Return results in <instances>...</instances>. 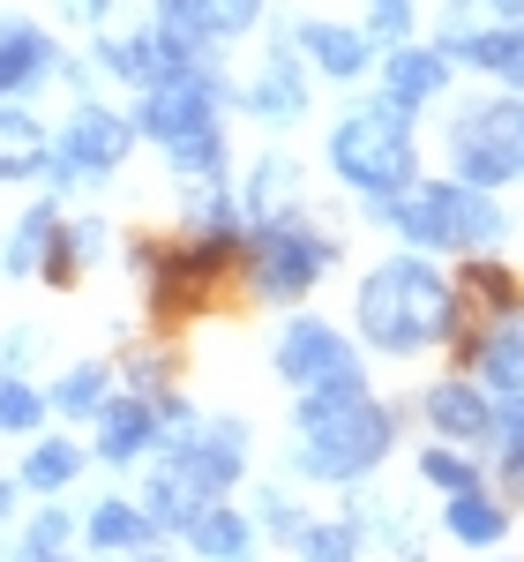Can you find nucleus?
Segmentation results:
<instances>
[{"label": "nucleus", "instance_id": "nucleus-1", "mask_svg": "<svg viewBox=\"0 0 524 562\" xmlns=\"http://www.w3.org/2000/svg\"><path fill=\"white\" fill-rule=\"evenodd\" d=\"M285 473L293 487H367V480L383 473L397 458V442L412 428V405H397L383 390L367 383V368L360 375H338V383H315L293 397V413H285Z\"/></svg>", "mask_w": 524, "mask_h": 562}, {"label": "nucleus", "instance_id": "nucleus-2", "mask_svg": "<svg viewBox=\"0 0 524 562\" xmlns=\"http://www.w3.org/2000/svg\"><path fill=\"white\" fill-rule=\"evenodd\" d=\"M449 307H457L449 262L420 256V248H390L383 262H367L360 285H352V346L390 360V368H412V360L442 352Z\"/></svg>", "mask_w": 524, "mask_h": 562}, {"label": "nucleus", "instance_id": "nucleus-3", "mask_svg": "<svg viewBox=\"0 0 524 562\" xmlns=\"http://www.w3.org/2000/svg\"><path fill=\"white\" fill-rule=\"evenodd\" d=\"M360 217H367L375 233H390L397 248H420V256H442V262L502 256V248H510V233H517V217H510V203H502V195L465 188V180H449V173L412 180L405 195L367 203Z\"/></svg>", "mask_w": 524, "mask_h": 562}, {"label": "nucleus", "instance_id": "nucleus-4", "mask_svg": "<svg viewBox=\"0 0 524 562\" xmlns=\"http://www.w3.org/2000/svg\"><path fill=\"white\" fill-rule=\"evenodd\" d=\"M338 262H345V233H338V225H322L315 211H285V217H255V225L240 233L232 285H240V301L293 315V307H307L322 293V278H330Z\"/></svg>", "mask_w": 524, "mask_h": 562}, {"label": "nucleus", "instance_id": "nucleus-5", "mask_svg": "<svg viewBox=\"0 0 524 562\" xmlns=\"http://www.w3.org/2000/svg\"><path fill=\"white\" fill-rule=\"evenodd\" d=\"M322 173L338 180L360 211H367V203H390V195H405L412 180H428L420 121H405L397 105H383V98H360V105H345V113L330 121V135H322Z\"/></svg>", "mask_w": 524, "mask_h": 562}, {"label": "nucleus", "instance_id": "nucleus-6", "mask_svg": "<svg viewBox=\"0 0 524 562\" xmlns=\"http://www.w3.org/2000/svg\"><path fill=\"white\" fill-rule=\"evenodd\" d=\"M121 262H128L135 293H143V315L158 330H180V323H195L232 285L240 240H203V233H180V225L173 233H128Z\"/></svg>", "mask_w": 524, "mask_h": 562}, {"label": "nucleus", "instance_id": "nucleus-7", "mask_svg": "<svg viewBox=\"0 0 524 562\" xmlns=\"http://www.w3.org/2000/svg\"><path fill=\"white\" fill-rule=\"evenodd\" d=\"M442 173L487 188V195H510L524 188V98L517 90H480V98H457L442 113Z\"/></svg>", "mask_w": 524, "mask_h": 562}, {"label": "nucleus", "instance_id": "nucleus-8", "mask_svg": "<svg viewBox=\"0 0 524 562\" xmlns=\"http://www.w3.org/2000/svg\"><path fill=\"white\" fill-rule=\"evenodd\" d=\"M135 158V121L128 105H105V98H76L68 113H60V128H53V150H45V195H76V188H105V180H121Z\"/></svg>", "mask_w": 524, "mask_h": 562}, {"label": "nucleus", "instance_id": "nucleus-9", "mask_svg": "<svg viewBox=\"0 0 524 562\" xmlns=\"http://www.w3.org/2000/svg\"><path fill=\"white\" fill-rule=\"evenodd\" d=\"M225 113H232V76H225V60H195V68H180V76H166V83H150V90L128 98L135 143H150V150H173L187 135L225 128Z\"/></svg>", "mask_w": 524, "mask_h": 562}, {"label": "nucleus", "instance_id": "nucleus-10", "mask_svg": "<svg viewBox=\"0 0 524 562\" xmlns=\"http://www.w3.org/2000/svg\"><path fill=\"white\" fill-rule=\"evenodd\" d=\"M158 458H166L203 503H232V495L248 487V473H255V428H248L240 413H195V428L173 435Z\"/></svg>", "mask_w": 524, "mask_h": 562}, {"label": "nucleus", "instance_id": "nucleus-11", "mask_svg": "<svg viewBox=\"0 0 524 562\" xmlns=\"http://www.w3.org/2000/svg\"><path fill=\"white\" fill-rule=\"evenodd\" d=\"M83 53H90V68H98V83H121L128 98L150 90V83H166V76H180V68H195V60H225L210 45L166 31L158 15H150V23H113V31H98Z\"/></svg>", "mask_w": 524, "mask_h": 562}, {"label": "nucleus", "instance_id": "nucleus-12", "mask_svg": "<svg viewBox=\"0 0 524 562\" xmlns=\"http://www.w3.org/2000/svg\"><path fill=\"white\" fill-rule=\"evenodd\" d=\"M367 368V352L352 346V330H338L330 315H315V307H293V315H277V338H270V375L293 390H315V383H338V375H360Z\"/></svg>", "mask_w": 524, "mask_h": 562}, {"label": "nucleus", "instance_id": "nucleus-13", "mask_svg": "<svg viewBox=\"0 0 524 562\" xmlns=\"http://www.w3.org/2000/svg\"><path fill=\"white\" fill-rule=\"evenodd\" d=\"M232 113H248L255 128H300L315 113V76H307V60L293 53L285 31L262 45V60L232 83Z\"/></svg>", "mask_w": 524, "mask_h": 562}, {"label": "nucleus", "instance_id": "nucleus-14", "mask_svg": "<svg viewBox=\"0 0 524 562\" xmlns=\"http://www.w3.org/2000/svg\"><path fill=\"white\" fill-rule=\"evenodd\" d=\"M494 405H502V397H487L480 375H465V368H442L435 383L412 397V420L428 428V442L487 450V442H494Z\"/></svg>", "mask_w": 524, "mask_h": 562}, {"label": "nucleus", "instance_id": "nucleus-15", "mask_svg": "<svg viewBox=\"0 0 524 562\" xmlns=\"http://www.w3.org/2000/svg\"><path fill=\"white\" fill-rule=\"evenodd\" d=\"M90 465L98 473H143L158 450H166V428H158V397H135V390H113V405L83 428Z\"/></svg>", "mask_w": 524, "mask_h": 562}, {"label": "nucleus", "instance_id": "nucleus-16", "mask_svg": "<svg viewBox=\"0 0 524 562\" xmlns=\"http://www.w3.org/2000/svg\"><path fill=\"white\" fill-rule=\"evenodd\" d=\"M293 53L307 60V76L315 83H367L375 76V60H383V45L367 38V23H338V15H300L293 31Z\"/></svg>", "mask_w": 524, "mask_h": 562}, {"label": "nucleus", "instance_id": "nucleus-17", "mask_svg": "<svg viewBox=\"0 0 524 562\" xmlns=\"http://www.w3.org/2000/svg\"><path fill=\"white\" fill-rule=\"evenodd\" d=\"M375 83H383V90H375L383 105H397L405 121H428L442 98H449V83H457V60H449L435 38H428V45L412 38V45H390V53L375 60Z\"/></svg>", "mask_w": 524, "mask_h": 562}, {"label": "nucleus", "instance_id": "nucleus-18", "mask_svg": "<svg viewBox=\"0 0 524 562\" xmlns=\"http://www.w3.org/2000/svg\"><path fill=\"white\" fill-rule=\"evenodd\" d=\"M60 53L53 23L38 15H0V105H31L53 76H60Z\"/></svg>", "mask_w": 524, "mask_h": 562}, {"label": "nucleus", "instance_id": "nucleus-19", "mask_svg": "<svg viewBox=\"0 0 524 562\" xmlns=\"http://www.w3.org/2000/svg\"><path fill=\"white\" fill-rule=\"evenodd\" d=\"M15 487H23V503H60L76 480L90 473V442L76 428H45V435H31L23 450H15Z\"/></svg>", "mask_w": 524, "mask_h": 562}, {"label": "nucleus", "instance_id": "nucleus-20", "mask_svg": "<svg viewBox=\"0 0 524 562\" xmlns=\"http://www.w3.org/2000/svg\"><path fill=\"white\" fill-rule=\"evenodd\" d=\"M60 217H68V203L38 188L23 211L0 225V278H15V285H38V278H45V256H53V240H60Z\"/></svg>", "mask_w": 524, "mask_h": 562}, {"label": "nucleus", "instance_id": "nucleus-21", "mask_svg": "<svg viewBox=\"0 0 524 562\" xmlns=\"http://www.w3.org/2000/svg\"><path fill=\"white\" fill-rule=\"evenodd\" d=\"M113 390H121V368H113V352H83V360L53 368V383H45L53 428H76V435H83L90 420L113 405Z\"/></svg>", "mask_w": 524, "mask_h": 562}, {"label": "nucleus", "instance_id": "nucleus-22", "mask_svg": "<svg viewBox=\"0 0 524 562\" xmlns=\"http://www.w3.org/2000/svg\"><path fill=\"white\" fill-rule=\"evenodd\" d=\"M232 195H240L248 225H255V217L307 211V166L293 158V150H262V158H248V166L232 173Z\"/></svg>", "mask_w": 524, "mask_h": 562}, {"label": "nucleus", "instance_id": "nucleus-23", "mask_svg": "<svg viewBox=\"0 0 524 562\" xmlns=\"http://www.w3.org/2000/svg\"><path fill=\"white\" fill-rule=\"evenodd\" d=\"M113 256V217L105 211H68L60 217V240H53V256H45V293H76L98 262Z\"/></svg>", "mask_w": 524, "mask_h": 562}, {"label": "nucleus", "instance_id": "nucleus-24", "mask_svg": "<svg viewBox=\"0 0 524 562\" xmlns=\"http://www.w3.org/2000/svg\"><path fill=\"white\" fill-rule=\"evenodd\" d=\"M262 8H270V0H158L150 15H158L166 31H180V38L225 53L232 38H248V31L262 23Z\"/></svg>", "mask_w": 524, "mask_h": 562}, {"label": "nucleus", "instance_id": "nucleus-25", "mask_svg": "<svg viewBox=\"0 0 524 562\" xmlns=\"http://www.w3.org/2000/svg\"><path fill=\"white\" fill-rule=\"evenodd\" d=\"M158 540V525L143 518V503H135L128 487H113V495H98L83 510V555H105V562H128L135 548H150Z\"/></svg>", "mask_w": 524, "mask_h": 562}, {"label": "nucleus", "instance_id": "nucleus-26", "mask_svg": "<svg viewBox=\"0 0 524 562\" xmlns=\"http://www.w3.org/2000/svg\"><path fill=\"white\" fill-rule=\"evenodd\" d=\"M449 285H457V301L472 307V315H487V323L524 315V270L510 256H465L449 270Z\"/></svg>", "mask_w": 524, "mask_h": 562}, {"label": "nucleus", "instance_id": "nucleus-27", "mask_svg": "<svg viewBox=\"0 0 524 562\" xmlns=\"http://www.w3.org/2000/svg\"><path fill=\"white\" fill-rule=\"evenodd\" d=\"M180 548L195 562H255L262 532H255V518H248V503H203L195 525L180 532Z\"/></svg>", "mask_w": 524, "mask_h": 562}, {"label": "nucleus", "instance_id": "nucleus-28", "mask_svg": "<svg viewBox=\"0 0 524 562\" xmlns=\"http://www.w3.org/2000/svg\"><path fill=\"white\" fill-rule=\"evenodd\" d=\"M53 128L38 121V105H0V188H38Z\"/></svg>", "mask_w": 524, "mask_h": 562}, {"label": "nucleus", "instance_id": "nucleus-29", "mask_svg": "<svg viewBox=\"0 0 524 562\" xmlns=\"http://www.w3.org/2000/svg\"><path fill=\"white\" fill-rule=\"evenodd\" d=\"M510 525H517V510L494 495V480L472 495H442V540H457V548H502Z\"/></svg>", "mask_w": 524, "mask_h": 562}, {"label": "nucleus", "instance_id": "nucleus-30", "mask_svg": "<svg viewBox=\"0 0 524 562\" xmlns=\"http://www.w3.org/2000/svg\"><path fill=\"white\" fill-rule=\"evenodd\" d=\"M135 503H143V518L158 525V540H180L187 525H195V510H203V495L187 487V480L166 465V458H150L143 473H135V487H128Z\"/></svg>", "mask_w": 524, "mask_h": 562}, {"label": "nucleus", "instance_id": "nucleus-31", "mask_svg": "<svg viewBox=\"0 0 524 562\" xmlns=\"http://www.w3.org/2000/svg\"><path fill=\"white\" fill-rule=\"evenodd\" d=\"M465 375H480L487 397H524V315L487 323V338H480V352H472Z\"/></svg>", "mask_w": 524, "mask_h": 562}, {"label": "nucleus", "instance_id": "nucleus-32", "mask_svg": "<svg viewBox=\"0 0 524 562\" xmlns=\"http://www.w3.org/2000/svg\"><path fill=\"white\" fill-rule=\"evenodd\" d=\"M180 233H203V240H240L248 233V211L232 195V180H203V188H180Z\"/></svg>", "mask_w": 524, "mask_h": 562}, {"label": "nucleus", "instance_id": "nucleus-33", "mask_svg": "<svg viewBox=\"0 0 524 562\" xmlns=\"http://www.w3.org/2000/svg\"><path fill=\"white\" fill-rule=\"evenodd\" d=\"M248 518H255L262 540H277V548H300V532L315 525V510L300 503V487H285V480H255V495H248Z\"/></svg>", "mask_w": 524, "mask_h": 562}, {"label": "nucleus", "instance_id": "nucleus-34", "mask_svg": "<svg viewBox=\"0 0 524 562\" xmlns=\"http://www.w3.org/2000/svg\"><path fill=\"white\" fill-rule=\"evenodd\" d=\"M23 555H76L83 548V518L68 510V503H38V510H23L15 532H8Z\"/></svg>", "mask_w": 524, "mask_h": 562}, {"label": "nucleus", "instance_id": "nucleus-35", "mask_svg": "<svg viewBox=\"0 0 524 562\" xmlns=\"http://www.w3.org/2000/svg\"><path fill=\"white\" fill-rule=\"evenodd\" d=\"M412 473L428 480L435 495H472V487H487V480H494V465H480V450H457V442H428Z\"/></svg>", "mask_w": 524, "mask_h": 562}, {"label": "nucleus", "instance_id": "nucleus-36", "mask_svg": "<svg viewBox=\"0 0 524 562\" xmlns=\"http://www.w3.org/2000/svg\"><path fill=\"white\" fill-rule=\"evenodd\" d=\"M53 428V405H45V383L38 375H0V435L31 442V435Z\"/></svg>", "mask_w": 524, "mask_h": 562}, {"label": "nucleus", "instance_id": "nucleus-37", "mask_svg": "<svg viewBox=\"0 0 524 562\" xmlns=\"http://www.w3.org/2000/svg\"><path fill=\"white\" fill-rule=\"evenodd\" d=\"M113 368H121V390H135V397L180 390V352L173 346H128V352H113Z\"/></svg>", "mask_w": 524, "mask_h": 562}, {"label": "nucleus", "instance_id": "nucleus-38", "mask_svg": "<svg viewBox=\"0 0 524 562\" xmlns=\"http://www.w3.org/2000/svg\"><path fill=\"white\" fill-rule=\"evenodd\" d=\"M293 562H367V548H360V532H352L345 518H315V525L300 532Z\"/></svg>", "mask_w": 524, "mask_h": 562}, {"label": "nucleus", "instance_id": "nucleus-39", "mask_svg": "<svg viewBox=\"0 0 524 562\" xmlns=\"http://www.w3.org/2000/svg\"><path fill=\"white\" fill-rule=\"evenodd\" d=\"M360 23H367V38L383 45V53H390V45H412L420 38V0H367Z\"/></svg>", "mask_w": 524, "mask_h": 562}, {"label": "nucleus", "instance_id": "nucleus-40", "mask_svg": "<svg viewBox=\"0 0 524 562\" xmlns=\"http://www.w3.org/2000/svg\"><path fill=\"white\" fill-rule=\"evenodd\" d=\"M38 360H45L38 323H8V330H0V375H38Z\"/></svg>", "mask_w": 524, "mask_h": 562}, {"label": "nucleus", "instance_id": "nucleus-41", "mask_svg": "<svg viewBox=\"0 0 524 562\" xmlns=\"http://www.w3.org/2000/svg\"><path fill=\"white\" fill-rule=\"evenodd\" d=\"M60 15H68L76 31H90V38H98V31H113V15H121V0H60Z\"/></svg>", "mask_w": 524, "mask_h": 562}, {"label": "nucleus", "instance_id": "nucleus-42", "mask_svg": "<svg viewBox=\"0 0 524 562\" xmlns=\"http://www.w3.org/2000/svg\"><path fill=\"white\" fill-rule=\"evenodd\" d=\"M15 518H23V487H15V473L0 465V532H15Z\"/></svg>", "mask_w": 524, "mask_h": 562}, {"label": "nucleus", "instance_id": "nucleus-43", "mask_svg": "<svg viewBox=\"0 0 524 562\" xmlns=\"http://www.w3.org/2000/svg\"><path fill=\"white\" fill-rule=\"evenodd\" d=\"M128 562H180V555H173V540H150V548H135Z\"/></svg>", "mask_w": 524, "mask_h": 562}, {"label": "nucleus", "instance_id": "nucleus-44", "mask_svg": "<svg viewBox=\"0 0 524 562\" xmlns=\"http://www.w3.org/2000/svg\"><path fill=\"white\" fill-rule=\"evenodd\" d=\"M487 15L494 23H524V0H487Z\"/></svg>", "mask_w": 524, "mask_h": 562}, {"label": "nucleus", "instance_id": "nucleus-45", "mask_svg": "<svg viewBox=\"0 0 524 562\" xmlns=\"http://www.w3.org/2000/svg\"><path fill=\"white\" fill-rule=\"evenodd\" d=\"M502 90H517V98H524V45H517V68L502 76Z\"/></svg>", "mask_w": 524, "mask_h": 562}, {"label": "nucleus", "instance_id": "nucleus-46", "mask_svg": "<svg viewBox=\"0 0 524 562\" xmlns=\"http://www.w3.org/2000/svg\"><path fill=\"white\" fill-rule=\"evenodd\" d=\"M0 562H23V555H15V540H8V532H0Z\"/></svg>", "mask_w": 524, "mask_h": 562}, {"label": "nucleus", "instance_id": "nucleus-47", "mask_svg": "<svg viewBox=\"0 0 524 562\" xmlns=\"http://www.w3.org/2000/svg\"><path fill=\"white\" fill-rule=\"evenodd\" d=\"M76 562H105V555H76Z\"/></svg>", "mask_w": 524, "mask_h": 562}, {"label": "nucleus", "instance_id": "nucleus-48", "mask_svg": "<svg viewBox=\"0 0 524 562\" xmlns=\"http://www.w3.org/2000/svg\"><path fill=\"white\" fill-rule=\"evenodd\" d=\"M502 562H524V555H502Z\"/></svg>", "mask_w": 524, "mask_h": 562}]
</instances>
